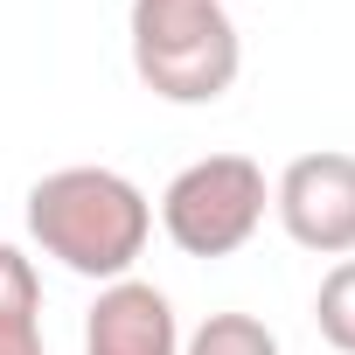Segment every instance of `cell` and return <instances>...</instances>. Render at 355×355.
<instances>
[{
	"label": "cell",
	"instance_id": "6da1fadb",
	"mask_svg": "<svg viewBox=\"0 0 355 355\" xmlns=\"http://www.w3.org/2000/svg\"><path fill=\"white\" fill-rule=\"evenodd\" d=\"M28 237L77 279H132V258L153 237V202L119 167H56L28 189Z\"/></svg>",
	"mask_w": 355,
	"mask_h": 355
},
{
	"label": "cell",
	"instance_id": "7a4b0ae2",
	"mask_svg": "<svg viewBox=\"0 0 355 355\" xmlns=\"http://www.w3.org/2000/svg\"><path fill=\"white\" fill-rule=\"evenodd\" d=\"M125 42L139 84L160 105H216L244 70L230 0H132Z\"/></svg>",
	"mask_w": 355,
	"mask_h": 355
},
{
	"label": "cell",
	"instance_id": "3957f363",
	"mask_svg": "<svg viewBox=\"0 0 355 355\" xmlns=\"http://www.w3.org/2000/svg\"><path fill=\"white\" fill-rule=\"evenodd\" d=\"M265 209H272V189L251 153H202L167 182L160 230L174 237L182 258H230L258 237Z\"/></svg>",
	"mask_w": 355,
	"mask_h": 355
},
{
	"label": "cell",
	"instance_id": "277c9868",
	"mask_svg": "<svg viewBox=\"0 0 355 355\" xmlns=\"http://www.w3.org/2000/svg\"><path fill=\"white\" fill-rule=\"evenodd\" d=\"M272 209L300 251L355 258V153L320 146V153L286 160V174L272 182Z\"/></svg>",
	"mask_w": 355,
	"mask_h": 355
},
{
	"label": "cell",
	"instance_id": "5b68a950",
	"mask_svg": "<svg viewBox=\"0 0 355 355\" xmlns=\"http://www.w3.org/2000/svg\"><path fill=\"white\" fill-rule=\"evenodd\" d=\"M84 355H182L167 293L146 279H112L84 313Z\"/></svg>",
	"mask_w": 355,
	"mask_h": 355
},
{
	"label": "cell",
	"instance_id": "8992f818",
	"mask_svg": "<svg viewBox=\"0 0 355 355\" xmlns=\"http://www.w3.org/2000/svg\"><path fill=\"white\" fill-rule=\"evenodd\" d=\"M0 355H42V279L21 244H0Z\"/></svg>",
	"mask_w": 355,
	"mask_h": 355
},
{
	"label": "cell",
	"instance_id": "52a82bcc",
	"mask_svg": "<svg viewBox=\"0 0 355 355\" xmlns=\"http://www.w3.org/2000/svg\"><path fill=\"white\" fill-rule=\"evenodd\" d=\"M182 355H279V334L265 320H251V313H209L182 341Z\"/></svg>",
	"mask_w": 355,
	"mask_h": 355
},
{
	"label": "cell",
	"instance_id": "ba28073f",
	"mask_svg": "<svg viewBox=\"0 0 355 355\" xmlns=\"http://www.w3.org/2000/svg\"><path fill=\"white\" fill-rule=\"evenodd\" d=\"M313 320H320V341L327 348L355 355V258H334V272L313 293Z\"/></svg>",
	"mask_w": 355,
	"mask_h": 355
}]
</instances>
